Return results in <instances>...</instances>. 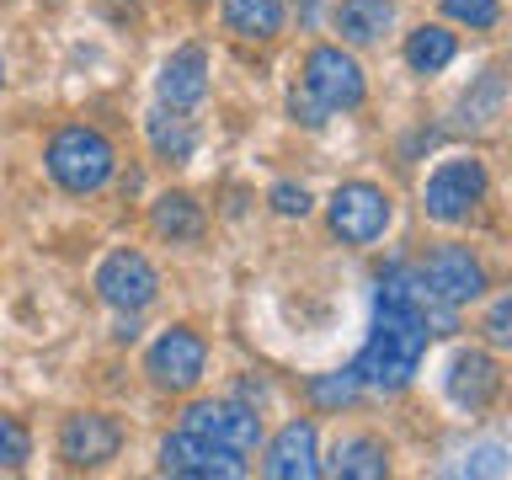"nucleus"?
Instances as JSON below:
<instances>
[{
  "label": "nucleus",
  "instance_id": "obj_1",
  "mask_svg": "<svg viewBox=\"0 0 512 480\" xmlns=\"http://www.w3.org/2000/svg\"><path fill=\"white\" fill-rule=\"evenodd\" d=\"M427 342H432V336H427V326H422V315L379 304L374 336L363 342L358 363H352V368H358V379H363V390H379V395L406 390V384L416 379V368H422Z\"/></svg>",
  "mask_w": 512,
  "mask_h": 480
},
{
  "label": "nucleus",
  "instance_id": "obj_2",
  "mask_svg": "<svg viewBox=\"0 0 512 480\" xmlns=\"http://www.w3.org/2000/svg\"><path fill=\"white\" fill-rule=\"evenodd\" d=\"M48 176L75 192V198H86V192H102L112 182V171H118V150H112V139L102 128H86V123H70L59 128L54 139H48Z\"/></svg>",
  "mask_w": 512,
  "mask_h": 480
},
{
  "label": "nucleus",
  "instance_id": "obj_3",
  "mask_svg": "<svg viewBox=\"0 0 512 480\" xmlns=\"http://www.w3.org/2000/svg\"><path fill=\"white\" fill-rule=\"evenodd\" d=\"M486 187H491L486 166H480L475 155H454V160H443V166L427 176L422 208H427V219H438V224H459V219H470L475 208L486 203Z\"/></svg>",
  "mask_w": 512,
  "mask_h": 480
},
{
  "label": "nucleus",
  "instance_id": "obj_4",
  "mask_svg": "<svg viewBox=\"0 0 512 480\" xmlns=\"http://www.w3.org/2000/svg\"><path fill=\"white\" fill-rule=\"evenodd\" d=\"M304 91H310L326 112H352V107H363L368 80H363V64L352 59L347 48L320 43V48H310V59H304Z\"/></svg>",
  "mask_w": 512,
  "mask_h": 480
},
{
  "label": "nucleus",
  "instance_id": "obj_5",
  "mask_svg": "<svg viewBox=\"0 0 512 480\" xmlns=\"http://www.w3.org/2000/svg\"><path fill=\"white\" fill-rule=\"evenodd\" d=\"M331 235L347 240V246H368L390 230V192L374 187V182H342L331 192Z\"/></svg>",
  "mask_w": 512,
  "mask_h": 480
},
{
  "label": "nucleus",
  "instance_id": "obj_6",
  "mask_svg": "<svg viewBox=\"0 0 512 480\" xmlns=\"http://www.w3.org/2000/svg\"><path fill=\"white\" fill-rule=\"evenodd\" d=\"M203 368H208V347H203V336L187 331V326H171L150 347V358H144V374H150V384L166 395H187L192 384L203 379Z\"/></svg>",
  "mask_w": 512,
  "mask_h": 480
},
{
  "label": "nucleus",
  "instance_id": "obj_7",
  "mask_svg": "<svg viewBox=\"0 0 512 480\" xmlns=\"http://www.w3.org/2000/svg\"><path fill=\"white\" fill-rule=\"evenodd\" d=\"M96 294H102L112 310L139 315V310H150L155 294H160V272L150 267V256H139V251H112L107 262L96 267Z\"/></svg>",
  "mask_w": 512,
  "mask_h": 480
},
{
  "label": "nucleus",
  "instance_id": "obj_8",
  "mask_svg": "<svg viewBox=\"0 0 512 480\" xmlns=\"http://www.w3.org/2000/svg\"><path fill=\"white\" fill-rule=\"evenodd\" d=\"M160 470L182 475V480H240L246 464H240L235 448L208 443V438H198V432H176V438L160 443Z\"/></svg>",
  "mask_w": 512,
  "mask_h": 480
},
{
  "label": "nucleus",
  "instance_id": "obj_9",
  "mask_svg": "<svg viewBox=\"0 0 512 480\" xmlns=\"http://www.w3.org/2000/svg\"><path fill=\"white\" fill-rule=\"evenodd\" d=\"M422 283L432 288V299H443V304H470L486 294V267H480V256L470 246H438L422 262Z\"/></svg>",
  "mask_w": 512,
  "mask_h": 480
},
{
  "label": "nucleus",
  "instance_id": "obj_10",
  "mask_svg": "<svg viewBox=\"0 0 512 480\" xmlns=\"http://www.w3.org/2000/svg\"><path fill=\"white\" fill-rule=\"evenodd\" d=\"M187 432L235 448V454H251L262 443V416L240 400H198V406H187Z\"/></svg>",
  "mask_w": 512,
  "mask_h": 480
},
{
  "label": "nucleus",
  "instance_id": "obj_11",
  "mask_svg": "<svg viewBox=\"0 0 512 480\" xmlns=\"http://www.w3.org/2000/svg\"><path fill=\"white\" fill-rule=\"evenodd\" d=\"M118 448H123V427L102 411H80L59 427V459L70 470H96V464L118 459Z\"/></svg>",
  "mask_w": 512,
  "mask_h": 480
},
{
  "label": "nucleus",
  "instance_id": "obj_12",
  "mask_svg": "<svg viewBox=\"0 0 512 480\" xmlns=\"http://www.w3.org/2000/svg\"><path fill=\"white\" fill-rule=\"evenodd\" d=\"M448 395H454V406L464 411H486L496 395H502V363L491 358V352H454V363H448Z\"/></svg>",
  "mask_w": 512,
  "mask_h": 480
},
{
  "label": "nucleus",
  "instance_id": "obj_13",
  "mask_svg": "<svg viewBox=\"0 0 512 480\" xmlns=\"http://www.w3.org/2000/svg\"><path fill=\"white\" fill-rule=\"evenodd\" d=\"M160 107H198L203 96H208V54L198 43H187V48H176V54L160 64Z\"/></svg>",
  "mask_w": 512,
  "mask_h": 480
},
{
  "label": "nucleus",
  "instance_id": "obj_14",
  "mask_svg": "<svg viewBox=\"0 0 512 480\" xmlns=\"http://www.w3.org/2000/svg\"><path fill=\"white\" fill-rule=\"evenodd\" d=\"M262 470L272 480H315L320 475V459H315V427L310 422H288L267 448V464Z\"/></svg>",
  "mask_w": 512,
  "mask_h": 480
},
{
  "label": "nucleus",
  "instance_id": "obj_15",
  "mask_svg": "<svg viewBox=\"0 0 512 480\" xmlns=\"http://www.w3.org/2000/svg\"><path fill=\"white\" fill-rule=\"evenodd\" d=\"M150 230L160 240H198L208 230V214L192 192H160L150 203Z\"/></svg>",
  "mask_w": 512,
  "mask_h": 480
},
{
  "label": "nucleus",
  "instance_id": "obj_16",
  "mask_svg": "<svg viewBox=\"0 0 512 480\" xmlns=\"http://www.w3.org/2000/svg\"><path fill=\"white\" fill-rule=\"evenodd\" d=\"M144 134H150V150L160 160H171V166H182V160H192V150H198V128H192V118L182 107H155L150 118H144Z\"/></svg>",
  "mask_w": 512,
  "mask_h": 480
},
{
  "label": "nucleus",
  "instance_id": "obj_17",
  "mask_svg": "<svg viewBox=\"0 0 512 480\" xmlns=\"http://www.w3.org/2000/svg\"><path fill=\"white\" fill-rule=\"evenodd\" d=\"M395 27V0H342L336 6V32L347 43H379Z\"/></svg>",
  "mask_w": 512,
  "mask_h": 480
},
{
  "label": "nucleus",
  "instance_id": "obj_18",
  "mask_svg": "<svg viewBox=\"0 0 512 480\" xmlns=\"http://www.w3.org/2000/svg\"><path fill=\"white\" fill-rule=\"evenodd\" d=\"M331 475L336 480H384L390 475V448L379 438H342L331 454Z\"/></svg>",
  "mask_w": 512,
  "mask_h": 480
},
{
  "label": "nucleus",
  "instance_id": "obj_19",
  "mask_svg": "<svg viewBox=\"0 0 512 480\" xmlns=\"http://www.w3.org/2000/svg\"><path fill=\"white\" fill-rule=\"evenodd\" d=\"M224 27L246 43H267L283 32V0H224Z\"/></svg>",
  "mask_w": 512,
  "mask_h": 480
},
{
  "label": "nucleus",
  "instance_id": "obj_20",
  "mask_svg": "<svg viewBox=\"0 0 512 480\" xmlns=\"http://www.w3.org/2000/svg\"><path fill=\"white\" fill-rule=\"evenodd\" d=\"M454 54H459V43H454V32H448V27H416L411 38H406V64H411L416 75L448 70Z\"/></svg>",
  "mask_w": 512,
  "mask_h": 480
},
{
  "label": "nucleus",
  "instance_id": "obj_21",
  "mask_svg": "<svg viewBox=\"0 0 512 480\" xmlns=\"http://www.w3.org/2000/svg\"><path fill=\"white\" fill-rule=\"evenodd\" d=\"M502 107H507V80H502V70H486V75L475 80V91H464V102H459L464 123H475V128L496 123V118H502Z\"/></svg>",
  "mask_w": 512,
  "mask_h": 480
},
{
  "label": "nucleus",
  "instance_id": "obj_22",
  "mask_svg": "<svg viewBox=\"0 0 512 480\" xmlns=\"http://www.w3.org/2000/svg\"><path fill=\"white\" fill-rule=\"evenodd\" d=\"M358 395H363L358 368H331V374H315V379H310V406H320V411L358 406Z\"/></svg>",
  "mask_w": 512,
  "mask_h": 480
},
{
  "label": "nucleus",
  "instance_id": "obj_23",
  "mask_svg": "<svg viewBox=\"0 0 512 480\" xmlns=\"http://www.w3.org/2000/svg\"><path fill=\"white\" fill-rule=\"evenodd\" d=\"M443 16L448 22H464L470 32H491L502 22V6L496 0H443Z\"/></svg>",
  "mask_w": 512,
  "mask_h": 480
},
{
  "label": "nucleus",
  "instance_id": "obj_24",
  "mask_svg": "<svg viewBox=\"0 0 512 480\" xmlns=\"http://www.w3.org/2000/svg\"><path fill=\"white\" fill-rule=\"evenodd\" d=\"M27 459H32V438H27V427L16 422V416H0V464H6V470H22Z\"/></svg>",
  "mask_w": 512,
  "mask_h": 480
},
{
  "label": "nucleus",
  "instance_id": "obj_25",
  "mask_svg": "<svg viewBox=\"0 0 512 480\" xmlns=\"http://www.w3.org/2000/svg\"><path fill=\"white\" fill-rule=\"evenodd\" d=\"M267 203L278 208V214H288V219H294V214L304 219V214H310V192H304L299 182H278V187L267 192Z\"/></svg>",
  "mask_w": 512,
  "mask_h": 480
},
{
  "label": "nucleus",
  "instance_id": "obj_26",
  "mask_svg": "<svg viewBox=\"0 0 512 480\" xmlns=\"http://www.w3.org/2000/svg\"><path fill=\"white\" fill-rule=\"evenodd\" d=\"M486 336H491V347H512V299H507V294L491 304V315H486Z\"/></svg>",
  "mask_w": 512,
  "mask_h": 480
},
{
  "label": "nucleus",
  "instance_id": "obj_27",
  "mask_svg": "<svg viewBox=\"0 0 512 480\" xmlns=\"http://www.w3.org/2000/svg\"><path fill=\"white\" fill-rule=\"evenodd\" d=\"M288 112H294V118H299L304 128H320V123H326V118H331V112H326V107H320V102H315V96H310V91H294V96H288Z\"/></svg>",
  "mask_w": 512,
  "mask_h": 480
},
{
  "label": "nucleus",
  "instance_id": "obj_28",
  "mask_svg": "<svg viewBox=\"0 0 512 480\" xmlns=\"http://www.w3.org/2000/svg\"><path fill=\"white\" fill-rule=\"evenodd\" d=\"M470 475H507V459H502V448H475V459H470Z\"/></svg>",
  "mask_w": 512,
  "mask_h": 480
},
{
  "label": "nucleus",
  "instance_id": "obj_29",
  "mask_svg": "<svg viewBox=\"0 0 512 480\" xmlns=\"http://www.w3.org/2000/svg\"><path fill=\"white\" fill-rule=\"evenodd\" d=\"M235 400H240V406H262V400H267V384L262 379H240V390H235Z\"/></svg>",
  "mask_w": 512,
  "mask_h": 480
},
{
  "label": "nucleus",
  "instance_id": "obj_30",
  "mask_svg": "<svg viewBox=\"0 0 512 480\" xmlns=\"http://www.w3.org/2000/svg\"><path fill=\"white\" fill-rule=\"evenodd\" d=\"M112 336H118V342H134V336H139V320H134V315H123V320H118V331H112Z\"/></svg>",
  "mask_w": 512,
  "mask_h": 480
},
{
  "label": "nucleus",
  "instance_id": "obj_31",
  "mask_svg": "<svg viewBox=\"0 0 512 480\" xmlns=\"http://www.w3.org/2000/svg\"><path fill=\"white\" fill-rule=\"evenodd\" d=\"M294 11H299V22H304V27L315 22V0H294Z\"/></svg>",
  "mask_w": 512,
  "mask_h": 480
},
{
  "label": "nucleus",
  "instance_id": "obj_32",
  "mask_svg": "<svg viewBox=\"0 0 512 480\" xmlns=\"http://www.w3.org/2000/svg\"><path fill=\"white\" fill-rule=\"evenodd\" d=\"M0 86H6V70H0Z\"/></svg>",
  "mask_w": 512,
  "mask_h": 480
},
{
  "label": "nucleus",
  "instance_id": "obj_33",
  "mask_svg": "<svg viewBox=\"0 0 512 480\" xmlns=\"http://www.w3.org/2000/svg\"><path fill=\"white\" fill-rule=\"evenodd\" d=\"M198 6H203V0H198Z\"/></svg>",
  "mask_w": 512,
  "mask_h": 480
}]
</instances>
